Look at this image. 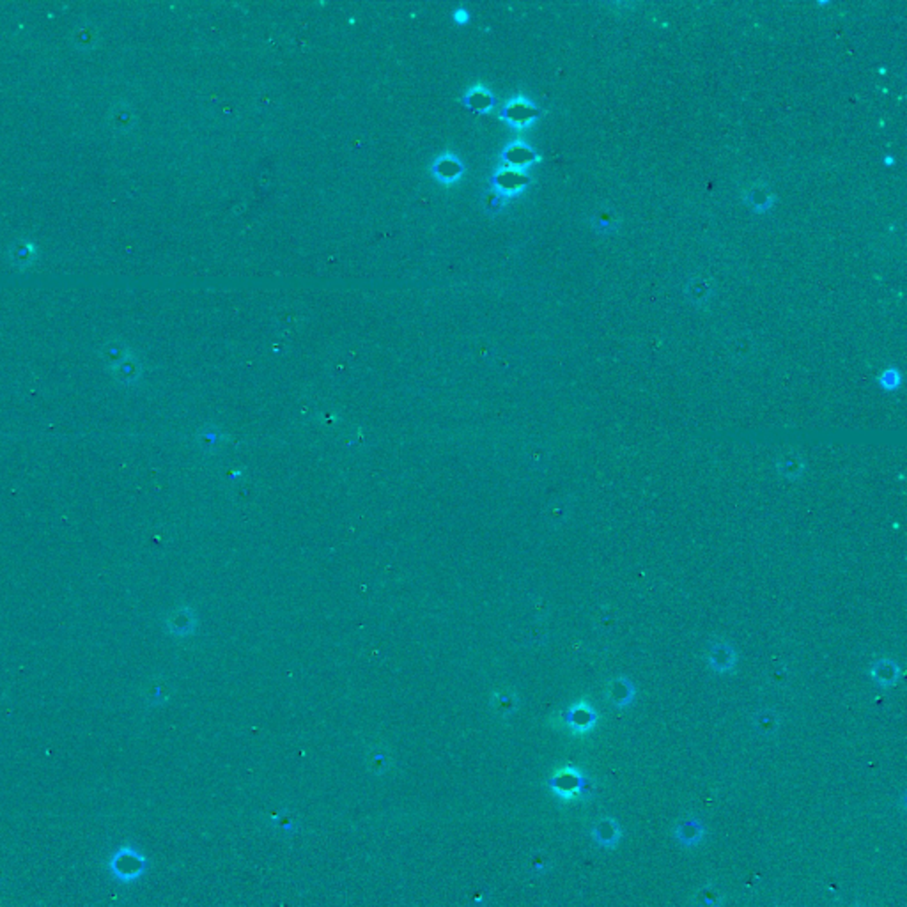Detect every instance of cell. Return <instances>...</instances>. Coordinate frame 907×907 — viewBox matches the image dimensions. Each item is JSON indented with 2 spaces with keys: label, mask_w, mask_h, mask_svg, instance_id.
I'll use <instances>...</instances> for the list:
<instances>
[{
  "label": "cell",
  "mask_w": 907,
  "mask_h": 907,
  "mask_svg": "<svg viewBox=\"0 0 907 907\" xmlns=\"http://www.w3.org/2000/svg\"><path fill=\"white\" fill-rule=\"evenodd\" d=\"M592 840L597 843L599 847H604V849H613V847L619 845V842L622 840V829H620L619 822L615 819H611V817H603V819L597 820L596 824L592 826Z\"/></svg>",
  "instance_id": "3"
},
{
  "label": "cell",
  "mask_w": 907,
  "mask_h": 907,
  "mask_svg": "<svg viewBox=\"0 0 907 907\" xmlns=\"http://www.w3.org/2000/svg\"><path fill=\"white\" fill-rule=\"evenodd\" d=\"M461 172H463V165L459 164V159L450 155L441 156V158L436 159V164H434V174L441 181H452V179L459 178Z\"/></svg>",
  "instance_id": "7"
},
{
  "label": "cell",
  "mask_w": 907,
  "mask_h": 907,
  "mask_svg": "<svg viewBox=\"0 0 907 907\" xmlns=\"http://www.w3.org/2000/svg\"><path fill=\"white\" fill-rule=\"evenodd\" d=\"M493 704H494V707H497V710L500 714L510 713V710H513V707H514L513 699H509V697H505V695H497V697H494Z\"/></svg>",
  "instance_id": "11"
},
{
  "label": "cell",
  "mask_w": 907,
  "mask_h": 907,
  "mask_svg": "<svg viewBox=\"0 0 907 907\" xmlns=\"http://www.w3.org/2000/svg\"><path fill=\"white\" fill-rule=\"evenodd\" d=\"M466 101L470 103V105L473 106V108H477V110H483V108H487V106H491V103H493V98H491V94L486 91V89H478L477 87V89H473V91L470 92V96L466 98Z\"/></svg>",
  "instance_id": "10"
},
{
  "label": "cell",
  "mask_w": 907,
  "mask_h": 907,
  "mask_svg": "<svg viewBox=\"0 0 907 907\" xmlns=\"http://www.w3.org/2000/svg\"><path fill=\"white\" fill-rule=\"evenodd\" d=\"M723 902H725V895L722 890L713 885L702 886L695 895L697 907H722Z\"/></svg>",
  "instance_id": "8"
},
{
  "label": "cell",
  "mask_w": 907,
  "mask_h": 907,
  "mask_svg": "<svg viewBox=\"0 0 907 907\" xmlns=\"http://www.w3.org/2000/svg\"><path fill=\"white\" fill-rule=\"evenodd\" d=\"M369 767H371L376 775H383L385 771L390 767V759H388V753L385 750L374 748L369 755Z\"/></svg>",
  "instance_id": "9"
},
{
  "label": "cell",
  "mask_w": 907,
  "mask_h": 907,
  "mask_svg": "<svg viewBox=\"0 0 907 907\" xmlns=\"http://www.w3.org/2000/svg\"><path fill=\"white\" fill-rule=\"evenodd\" d=\"M536 115H537V110L534 108V105H531L530 101H527V99H514V101H510L509 105H507V108H505L504 112V117H507L509 119V122H513V124L516 126L527 124V122H530Z\"/></svg>",
  "instance_id": "5"
},
{
  "label": "cell",
  "mask_w": 907,
  "mask_h": 907,
  "mask_svg": "<svg viewBox=\"0 0 907 907\" xmlns=\"http://www.w3.org/2000/svg\"><path fill=\"white\" fill-rule=\"evenodd\" d=\"M567 722H569L571 729L576 730V732H587L596 723V714L587 706L574 707V709H571L569 716H567Z\"/></svg>",
  "instance_id": "6"
},
{
  "label": "cell",
  "mask_w": 907,
  "mask_h": 907,
  "mask_svg": "<svg viewBox=\"0 0 907 907\" xmlns=\"http://www.w3.org/2000/svg\"><path fill=\"white\" fill-rule=\"evenodd\" d=\"M548 789L560 801L576 803L589 796L590 782L581 769L574 766H564L550 776Z\"/></svg>",
  "instance_id": "2"
},
{
  "label": "cell",
  "mask_w": 907,
  "mask_h": 907,
  "mask_svg": "<svg viewBox=\"0 0 907 907\" xmlns=\"http://www.w3.org/2000/svg\"><path fill=\"white\" fill-rule=\"evenodd\" d=\"M106 869L117 883L131 885L148 872L149 859L145 858L141 849L128 843V845L119 847L117 850L112 852V856L106 862Z\"/></svg>",
  "instance_id": "1"
},
{
  "label": "cell",
  "mask_w": 907,
  "mask_h": 907,
  "mask_svg": "<svg viewBox=\"0 0 907 907\" xmlns=\"http://www.w3.org/2000/svg\"><path fill=\"white\" fill-rule=\"evenodd\" d=\"M704 835H706L704 824L699 819H693V817L679 822L676 826V829H673V836L684 847L699 845L704 840Z\"/></svg>",
  "instance_id": "4"
}]
</instances>
